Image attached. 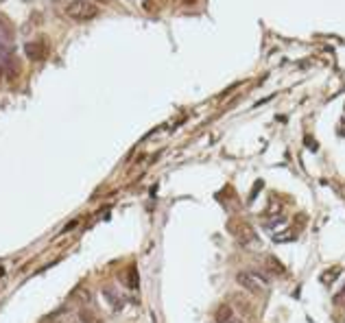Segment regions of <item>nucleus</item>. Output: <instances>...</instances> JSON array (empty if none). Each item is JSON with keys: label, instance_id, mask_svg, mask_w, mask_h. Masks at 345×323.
<instances>
[{"label": "nucleus", "instance_id": "obj_1", "mask_svg": "<svg viewBox=\"0 0 345 323\" xmlns=\"http://www.w3.org/2000/svg\"><path fill=\"white\" fill-rule=\"evenodd\" d=\"M236 280H238L240 286H245L249 293H265V291H269V286H271V277L267 275L260 266H256V269H251V271L238 273Z\"/></svg>", "mask_w": 345, "mask_h": 323}, {"label": "nucleus", "instance_id": "obj_2", "mask_svg": "<svg viewBox=\"0 0 345 323\" xmlns=\"http://www.w3.org/2000/svg\"><path fill=\"white\" fill-rule=\"evenodd\" d=\"M64 13H66V18H70L74 22H87V20H94L98 15V7L94 2H90V0H70L64 7Z\"/></svg>", "mask_w": 345, "mask_h": 323}, {"label": "nucleus", "instance_id": "obj_3", "mask_svg": "<svg viewBox=\"0 0 345 323\" xmlns=\"http://www.w3.org/2000/svg\"><path fill=\"white\" fill-rule=\"evenodd\" d=\"M234 236H236L245 247H260V240H258V236H256L254 229H251L249 225H238L236 229H234Z\"/></svg>", "mask_w": 345, "mask_h": 323}, {"label": "nucleus", "instance_id": "obj_4", "mask_svg": "<svg viewBox=\"0 0 345 323\" xmlns=\"http://www.w3.org/2000/svg\"><path fill=\"white\" fill-rule=\"evenodd\" d=\"M260 269L267 273L269 277H276V275H284L286 273V269H284V264H280L276 258H271V256H267L265 260H262V264H260Z\"/></svg>", "mask_w": 345, "mask_h": 323}, {"label": "nucleus", "instance_id": "obj_5", "mask_svg": "<svg viewBox=\"0 0 345 323\" xmlns=\"http://www.w3.org/2000/svg\"><path fill=\"white\" fill-rule=\"evenodd\" d=\"M46 53H48V48H46V44H44V42H40V44H35V42L26 44V55H29V59H44V57H46Z\"/></svg>", "mask_w": 345, "mask_h": 323}, {"label": "nucleus", "instance_id": "obj_6", "mask_svg": "<svg viewBox=\"0 0 345 323\" xmlns=\"http://www.w3.org/2000/svg\"><path fill=\"white\" fill-rule=\"evenodd\" d=\"M229 319H232V308H229V306H223V308L218 310V315H216V321L218 323H227Z\"/></svg>", "mask_w": 345, "mask_h": 323}, {"label": "nucleus", "instance_id": "obj_7", "mask_svg": "<svg viewBox=\"0 0 345 323\" xmlns=\"http://www.w3.org/2000/svg\"><path fill=\"white\" fill-rule=\"evenodd\" d=\"M79 319L83 323H98V319L94 317V313H90V310H81L79 313Z\"/></svg>", "mask_w": 345, "mask_h": 323}, {"label": "nucleus", "instance_id": "obj_8", "mask_svg": "<svg viewBox=\"0 0 345 323\" xmlns=\"http://www.w3.org/2000/svg\"><path fill=\"white\" fill-rule=\"evenodd\" d=\"M227 323H243V321H240V319H236V317H232V319H229Z\"/></svg>", "mask_w": 345, "mask_h": 323}, {"label": "nucleus", "instance_id": "obj_9", "mask_svg": "<svg viewBox=\"0 0 345 323\" xmlns=\"http://www.w3.org/2000/svg\"><path fill=\"white\" fill-rule=\"evenodd\" d=\"M184 2H188V4H190V2H195V0H184Z\"/></svg>", "mask_w": 345, "mask_h": 323}]
</instances>
